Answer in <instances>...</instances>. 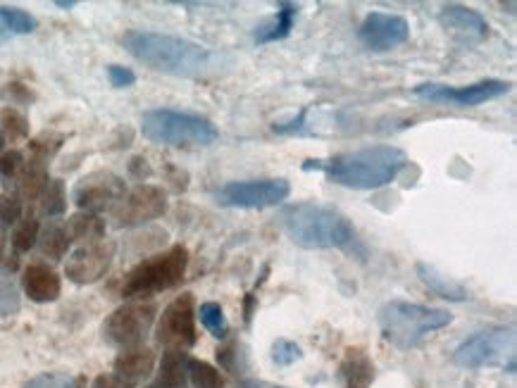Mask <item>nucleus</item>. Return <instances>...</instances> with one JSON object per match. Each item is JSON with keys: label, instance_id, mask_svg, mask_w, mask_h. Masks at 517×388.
<instances>
[{"label": "nucleus", "instance_id": "obj_1", "mask_svg": "<svg viewBox=\"0 0 517 388\" xmlns=\"http://www.w3.org/2000/svg\"><path fill=\"white\" fill-rule=\"evenodd\" d=\"M122 46L134 60L170 77L205 79L213 77L222 67V55H217L215 50L160 31H127L122 36Z\"/></svg>", "mask_w": 517, "mask_h": 388}, {"label": "nucleus", "instance_id": "obj_2", "mask_svg": "<svg viewBox=\"0 0 517 388\" xmlns=\"http://www.w3.org/2000/svg\"><path fill=\"white\" fill-rule=\"evenodd\" d=\"M408 167V155L396 146H370L339 153L329 160H308L303 170H320L332 184L355 191H377L394 184Z\"/></svg>", "mask_w": 517, "mask_h": 388}, {"label": "nucleus", "instance_id": "obj_3", "mask_svg": "<svg viewBox=\"0 0 517 388\" xmlns=\"http://www.w3.org/2000/svg\"><path fill=\"white\" fill-rule=\"evenodd\" d=\"M282 227L305 250H346L355 243V227L344 212L320 203H294L282 210Z\"/></svg>", "mask_w": 517, "mask_h": 388}, {"label": "nucleus", "instance_id": "obj_4", "mask_svg": "<svg viewBox=\"0 0 517 388\" xmlns=\"http://www.w3.org/2000/svg\"><path fill=\"white\" fill-rule=\"evenodd\" d=\"M377 322L384 341H389L398 350H413L434 331L446 329L453 322V315L444 308L389 300L377 310Z\"/></svg>", "mask_w": 517, "mask_h": 388}, {"label": "nucleus", "instance_id": "obj_5", "mask_svg": "<svg viewBox=\"0 0 517 388\" xmlns=\"http://www.w3.org/2000/svg\"><path fill=\"white\" fill-rule=\"evenodd\" d=\"M141 134L151 143L174 148L213 146L220 139V131H217V127L208 117L170 108H155L143 112Z\"/></svg>", "mask_w": 517, "mask_h": 388}, {"label": "nucleus", "instance_id": "obj_6", "mask_svg": "<svg viewBox=\"0 0 517 388\" xmlns=\"http://www.w3.org/2000/svg\"><path fill=\"white\" fill-rule=\"evenodd\" d=\"M189 269V250L184 246H172L165 253L143 260L124 277L120 293L122 298H146L153 293L170 291L179 286Z\"/></svg>", "mask_w": 517, "mask_h": 388}, {"label": "nucleus", "instance_id": "obj_7", "mask_svg": "<svg viewBox=\"0 0 517 388\" xmlns=\"http://www.w3.org/2000/svg\"><path fill=\"white\" fill-rule=\"evenodd\" d=\"M453 362L465 369L501 367L513 372L515 369V329L494 327L460 343L453 353Z\"/></svg>", "mask_w": 517, "mask_h": 388}, {"label": "nucleus", "instance_id": "obj_8", "mask_svg": "<svg viewBox=\"0 0 517 388\" xmlns=\"http://www.w3.org/2000/svg\"><path fill=\"white\" fill-rule=\"evenodd\" d=\"M291 196V184L286 179H248L229 181L215 191V203L222 208L265 210L277 208Z\"/></svg>", "mask_w": 517, "mask_h": 388}, {"label": "nucleus", "instance_id": "obj_9", "mask_svg": "<svg viewBox=\"0 0 517 388\" xmlns=\"http://www.w3.org/2000/svg\"><path fill=\"white\" fill-rule=\"evenodd\" d=\"M155 315H158V310H155L153 303L122 305V308H117L108 319H105V341L122 350L143 346V341H146V336L151 334L153 329Z\"/></svg>", "mask_w": 517, "mask_h": 388}, {"label": "nucleus", "instance_id": "obj_10", "mask_svg": "<svg viewBox=\"0 0 517 388\" xmlns=\"http://www.w3.org/2000/svg\"><path fill=\"white\" fill-rule=\"evenodd\" d=\"M167 205H170V200H167V193L160 186L141 184L117 200L115 208L110 210V217L117 229H132L163 217Z\"/></svg>", "mask_w": 517, "mask_h": 388}, {"label": "nucleus", "instance_id": "obj_11", "mask_svg": "<svg viewBox=\"0 0 517 388\" xmlns=\"http://www.w3.org/2000/svg\"><path fill=\"white\" fill-rule=\"evenodd\" d=\"M155 339L167 350H189L196 346V298L191 293H182L172 300L160 315Z\"/></svg>", "mask_w": 517, "mask_h": 388}, {"label": "nucleus", "instance_id": "obj_12", "mask_svg": "<svg viewBox=\"0 0 517 388\" xmlns=\"http://www.w3.org/2000/svg\"><path fill=\"white\" fill-rule=\"evenodd\" d=\"M510 91V84L503 79H482L470 86H446V84H422L415 89V96L429 103H448L456 108H477L487 100L501 98Z\"/></svg>", "mask_w": 517, "mask_h": 388}, {"label": "nucleus", "instance_id": "obj_13", "mask_svg": "<svg viewBox=\"0 0 517 388\" xmlns=\"http://www.w3.org/2000/svg\"><path fill=\"white\" fill-rule=\"evenodd\" d=\"M124 193H127V184L117 174L101 170L86 174V177L77 181V186H74V203L82 212L98 215V212L115 208V203Z\"/></svg>", "mask_w": 517, "mask_h": 388}, {"label": "nucleus", "instance_id": "obj_14", "mask_svg": "<svg viewBox=\"0 0 517 388\" xmlns=\"http://www.w3.org/2000/svg\"><path fill=\"white\" fill-rule=\"evenodd\" d=\"M115 241H96L79 246L65 262V277L74 284L86 286L101 281L115 260Z\"/></svg>", "mask_w": 517, "mask_h": 388}, {"label": "nucleus", "instance_id": "obj_15", "mask_svg": "<svg viewBox=\"0 0 517 388\" xmlns=\"http://www.w3.org/2000/svg\"><path fill=\"white\" fill-rule=\"evenodd\" d=\"M410 39L406 17L389 12H370L358 29V41L372 53H389Z\"/></svg>", "mask_w": 517, "mask_h": 388}, {"label": "nucleus", "instance_id": "obj_16", "mask_svg": "<svg viewBox=\"0 0 517 388\" xmlns=\"http://www.w3.org/2000/svg\"><path fill=\"white\" fill-rule=\"evenodd\" d=\"M439 24L453 36V39L460 43H470V46L487 41L489 36L487 17H484L482 12L467 8V5H444V8L439 10Z\"/></svg>", "mask_w": 517, "mask_h": 388}, {"label": "nucleus", "instance_id": "obj_17", "mask_svg": "<svg viewBox=\"0 0 517 388\" xmlns=\"http://www.w3.org/2000/svg\"><path fill=\"white\" fill-rule=\"evenodd\" d=\"M22 289L34 303H53L60 298V274L48 265H29L22 272Z\"/></svg>", "mask_w": 517, "mask_h": 388}, {"label": "nucleus", "instance_id": "obj_18", "mask_svg": "<svg viewBox=\"0 0 517 388\" xmlns=\"http://www.w3.org/2000/svg\"><path fill=\"white\" fill-rule=\"evenodd\" d=\"M115 377H120L122 381H127L129 386L136 388L141 381H146L153 374L155 369V353L151 348L139 346V348H129L122 350L120 355L115 358Z\"/></svg>", "mask_w": 517, "mask_h": 388}, {"label": "nucleus", "instance_id": "obj_19", "mask_svg": "<svg viewBox=\"0 0 517 388\" xmlns=\"http://www.w3.org/2000/svg\"><path fill=\"white\" fill-rule=\"evenodd\" d=\"M415 269L422 284H425L429 291H434L439 298L451 300V303H465V300L472 298L470 291H467L460 281L446 277V274H441L436 267L425 265V262H417Z\"/></svg>", "mask_w": 517, "mask_h": 388}, {"label": "nucleus", "instance_id": "obj_20", "mask_svg": "<svg viewBox=\"0 0 517 388\" xmlns=\"http://www.w3.org/2000/svg\"><path fill=\"white\" fill-rule=\"evenodd\" d=\"M189 360L186 350H167L153 388H186L189 384Z\"/></svg>", "mask_w": 517, "mask_h": 388}, {"label": "nucleus", "instance_id": "obj_21", "mask_svg": "<svg viewBox=\"0 0 517 388\" xmlns=\"http://www.w3.org/2000/svg\"><path fill=\"white\" fill-rule=\"evenodd\" d=\"M298 17V5L296 3H279L277 5V15L272 17L270 22L263 24L258 31H255V43L265 46V43L282 41L291 34Z\"/></svg>", "mask_w": 517, "mask_h": 388}, {"label": "nucleus", "instance_id": "obj_22", "mask_svg": "<svg viewBox=\"0 0 517 388\" xmlns=\"http://www.w3.org/2000/svg\"><path fill=\"white\" fill-rule=\"evenodd\" d=\"M341 377L346 381V388H370L372 379H375V365L367 358L365 350H346L344 365H341Z\"/></svg>", "mask_w": 517, "mask_h": 388}, {"label": "nucleus", "instance_id": "obj_23", "mask_svg": "<svg viewBox=\"0 0 517 388\" xmlns=\"http://www.w3.org/2000/svg\"><path fill=\"white\" fill-rule=\"evenodd\" d=\"M17 191H20L22 198L27 200H39V196L46 189L48 179V162H43L39 158H31L29 162H24L22 172L17 174Z\"/></svg>", "mask_w": 517, "mask_h": 388}, {"label": "nucleus", "instance_id": "obj_24", "mask_svg": "<svg viewBox=\"0 0 517 388\" xmlns=\"http://www.w3.org/2000/svg\"><path fill=\"white\" fill-rule=\"evenodd\" d=\"M65 231L70 236V241L96 243L105 239V219L91 215V212H77V215L67 219Z\"/></svg>", "mask_w": 517, "mask_h": 388}, {"label": "nucleus", "instance_id": "obj_25", "mask_svg": "<svg viewBox=\"0 0 517 388\" xmlns=\"http://www.w3.org/2000/svg\"><path fill=\"white\" fill-rule=\"evenodd\" d=\"M27 136H29L27 117H24L20 110L10 108V105L0 108V148H3L5 143L24 141Z\"/></svg>", "mask_w": 517, "mask_h": 388}, {"label": "nucleus", "instance_id": "obj_26", "mask_svg": "<svg viewBox=\"0 0 517 388\" xmlns=\"http://www.w3.org/2000/svg\"><path fill=\"white\" fill-rule=\"evenodd\" d=\"M36 243H39L41 253L51 260H62L67 253H70V246H72L70 236H67L65 227H60V224H48V227L39 234V241Z\"/></svg>", "mask_w": 517, "mask_h": 388}, {"label": "nucleus", "instance_id": "obj_27", "mask_svg": "<svg viewBox=\"0 0 517 388\" xmlns=\"http://www.w3.org/2000/svg\"><path fill=\"white\" fill-rule=\"evenodd\" d=\"M39 208L43 217H60L67 210V196H65V184L60 179H51L46 184V189L39 196Z\"/></svg>", "mask_w": 517, "mask_h": 388}, {"label": "nucleus", "instance_id": "obj_28", "mask_svg": "<svg viewBox=\"0 0 517 388\" xmlns=\"http://www.w3.org/2000/svg\"><path fill=\"white\" fill-rule=\"evenodd\" d=\"M22 308V293L15 277L0 269V319L17 315Z\"/></svg>", "mask_w": 517, "mask_h": 388}, {"label": "nucleus", "instance_id": "obj_29", "mask_svg": "<svg viewBox=\"0 0 517 388\" xmlns=\"http://www.w3.org/2000/svg\"><path fill=\"white\" fill-rule=\"evenodd\" d=\"M0 20L5 22V27H8L12 36L34 34L36 27H39L34 15H29V12L22 8H12V5H0Z\"/></svg>", "mask_w": 517, "mask_h": 388}, {"label": "nucleus", "instance_id": "obj_30", "mask_svg": "<svg viewBox=\"0 0 517 388\" xmlns=\"http://www.w3.org/2000/svg\"><path fill=\"white\" fill-rule=\"evenodd\" d=\"M196 315L201 317V324L215 336V339H227L229 322L220 303H203L201 308L196 310Z\"/></svg>", "mask_w": 517, "mask_h": 388}, {"label": "nucleus", "instance_id": "obj_31", "mask_svg": "<svg viewBox=\"0 0 517 388\" xmlns=\"http://www.w3.org/2000/svg\"><path fill=\"white\" fill-rule=\"evenodd\" d=\"M189 381L193 388H224L220 369L203 360H189Z\"/></svg>", "mask_w": 517, "mask_h": 388}, {"label": "nucleus", "instance_id": "obj_32", "mask_svg": "<svg viewBox=\"0 0 517 388\" xmlns=\"http://www.w3.org/2000/svg\"><path fill=\"white\" fill-rule=\"evenodd\" d=\"M39 234H41L39 219L31 215L20 219V224H17L15 231H12V248H15V253H29V250L36 246V241H39Z\"/></svg>", "mask_w": 517, "mask_h": 388}, {"label": "nucleus", "instance_id": "obj_33", "mask_svg": "<svg viewBox=\"0 0 517 388\" xmlns=\"http://www.w3.org/2000/svg\"><path fill=\"white\" fill-rule=\"evenodd\" d=\"M239 350H241V346L236 341L217 348V362H220V367L224 369V372L239 374L241 369H244V353H239Z\"/></svg>", "mask_w": 517, "mask_h": 388}, {"label": "nucleus", "instance_id": "obj_34", "mask_svg": "<svg viewBox=\"0 0 517 388\" xmlns=\"http://www.w3.org/2000/svg\"><path fill=\"white\" fill-rule=\"evenodd\" d=\"M301 358H303V350H301V346H298V343H294V341L279 339V341L272 346V360L277 362L279 367L294 365V362H298Z\"/></svg>", "mask_w": 517, "mask_h": 388}, {"label": "nucleus", "instance_id": "obj_35", "mask_svg": "<svg viewBox=\"0 0 517 388\" xmlns=\"http://www.w3.org/2000/svg\"><path fill=\"white\" fill-rule=\"evenodd\" d=\"M24 388H77V381H74L70 374L46 372V374H39V377L29 379Z\"/></svg>", "mask_w": 517, "mask_h": 388}, {"label": "nucleus", "instance_id": "obj_36", "mask_svg": "<svg viewBox=\"0 0 517 388\" xmlns=\"http://www.w3.org/2000/svg\"><path fill=\"white\" fill-rule=\"evenodd\" d=\"M24 155L20 150H5L0 153V179L3 181H15L17 174L22 172Z\"/></svg>", "mask_w": 517, "mask_h": 388}, {"label": "nucleus", "instance_id": "obj_37", "mask_svg": "<svg viewBox=\"0 0 517 388\" xmlns=\"http://www.w3.org/2000/svg\"><path fill=\"white\" fill-rule=\"evenodd\" d=\"M0 98L10 105H29L34 103L36 96L31 93L29 86L20 84V81H12V84H5L3 89H0Z\"/></svg>", "mask_w": 517, "mask_h": 388}, {"label": "nucleus", "instance_id": "obj_38", "mask_svg": "<svg viewBox=\"0 0 517 388\" xmlns=\"http://www.w3.org/2000/svg\"><path fill=\"white\" fill-rule=\"evenodd\" d=\"M22 219V200L15 196L0 198V227H12Z\"/></svg>", "mask_w": 517, "mask_h": 388}, {"label": "nucleus", "instance_id": "obj_39", "mask_svg": "<svg viewBox=\"0 0 517 388\" xmlns=\"http://www.w3.org/2000/svg\"><path fill=\"white\" fill-rule=\"evenodd\" d=\"M108 79L115 89H129V86L136 84V74L129 70V67H122V65H110Z\"/></svg>", "mask_w": 517, "mask_h": 388}, {"label": "nucleus", "instance_id": "obj_40", "mask_svg": "<svg viewBox=\"0 0 517 388\" xmlns=\"http://www.w3.org/2000/svg\"><path fill=\"white\" fill-rule=\"evenodd\" d=\"M93 388H132L127 381H122L115 374H101V377L93 379Z\"/></svg>", "mask_w": 517, "mask_h": 388}, {"label": "nucleus", "instance_id": "obj_41", "mask_svg": "<svg viewBox=\"0 0 517 388\" xmlns=\"http://www.w3.org/2000/svg\"><path fill=\"white\" fill-rule=\"evenodd\" d=\"M129 174H132V177H136L139 181L151 177V167H148L146 158H132V162H129Z\"/></svg>", "mask_w": 517, "mask_h": 388}, {"label": "nucleus", "instance_id": "obj_42", "mask_svg": "<svg viewBox=\"0 0 517 388\" xmlns=\"http://www.w3.org/2000/svg\"><path fill=\"white\" fill-rule=\"evenodd\" d=\"M239 388H284V386H274V384H265V381H244Z\"/></svg>", "mask_w": 517, "mask_h": 388}, {"label": "nucleus", "instance_id": "obj_43", "mask_svg": "<svg viewBox=\"0 0 517 388\" xmlns=\"http://www.w3.org/2000/svg\"><path fill=\"white\" fill-rule=\"evenodd\" d=\"M55 8L72 10V8H77V3H74V0H55Z\"/></svg>", "mask_w": 517, "mask_h": 388}, {"label": "nucleus", "instance_id": "obj_44", "mask_svg": "<svg viewBox=\"0 0 517 388\" xmlns=\"http://www.w3.org/2000/svg\"><path fill=\"white\" fill-rule=\"evenodd\" d=\"M10 31H8V27H5V22L3 20H0V43H3V41H8L10 39Z\"/></svg>", "mask_w": 517, "mask_h": 388}, {"label": "nucleus", "instance_id": "obj_45", "mask_svg": "<svg viewBox=\"0 0 517 388\" xmlns=\"http://www.w3.org/2000/svg\"><path fill=\"white\" fill-rule=\"evenodd\" d=\"M3 250H5V229L0 227V258H3Z\"/></svg>", "mask_w": 517, "mask_h": 388}]
</instances>
